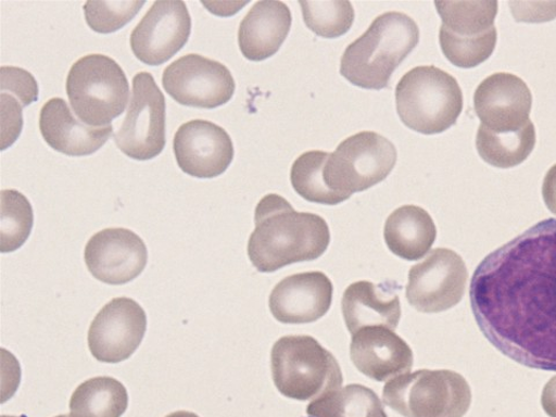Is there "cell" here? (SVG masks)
Returning a JSON list of instances; mask_svg holds the SVG:
<instances>
[{"mask_svg": "<svg viewBox=\"0 0 556 417\" xmlns=\"http://www.w3.org/2000/svg\"><path fill=\"white\" fill-rule=\"evenodd\" d=\"M469 299L482 334L498 352L556 372V219L536 223L485 256Z\"/></svg>", "mask_w": 556, "mask_h": 417, "instance_id": "obj_1", "label": "cell"}, {"mask_svg": "<svg viewBox=\"0 0 556 417\" xmlns=\"http://www.w3.org/2000/svg\"><path fill=\"white\" fill-rule=\"evenodd\" d=\"M330 242L324 218L295 212L280 195L269 194L255 208V229L248 253L260 273H274L292 264L319 258Z\"/></svg>", "mask_w": 556, "mask_h": 417, "instance_id": "obj_2", "label": "cell"}, {"mask_svg": "<svg viewBox=\"0 0 556 417\" xmlns=\"http://www.w3.org/2000/svg\"><path fill=\"white\" fill-rule=\"evenodd\" d=\"M419 41V26L410 16L402 12L381 14L346 47L340 74L364 90L388 89L393 73Z\"/></svg>", "mask_w": 556, "mask_h": 417, "instance_id": "obj_3", "label": "cell"}, {"mask_svg": "<svg viewBox=\"0 0 556 417\" xmlns=\"http://www.w3.org/2000/svg\"><path fill=\"white\" fill-rule=\"evenodd\" d=\"M395 102L403 124L424 135L455 126L464 106L457 79L433 65L414 67L400 79Z\"/></svg>", "mask_w": 556, "mask_h": 417, "instance_id": "obj_4", "label": "cell"}, {"mask_svg": "<svg viewBox=\"0 0 556 417\" xmlns=\"http://www.w3.org/2000/svg\"><path fill=\"white\" fill-rule=\"evenodd\" d=\"M271 375L278 392L299 402L341 389L343 382L334 355L307 336L285 337L274 344Z\"/></svg>", "mask_w": 556, "mask_h": 417, "instance_id": "obj_5", "label": "cell"}, {"mask_svg": "<svg viewBox=\"0 0 556 417\" xmlns=\"http://www.w3.org/2000/svg\"><path fill=\"white\" fill-rule=\"evenodd\" d=\"M66 93L84 125L104 128L125 113L130 89L124 70L114 60L92 54L70 68Z\"/></svg>", "mask_w": 556, "mask_h": 417, "instance_id": "obj_6", "label": "cell"}, {"mask_svg": "<svg viewBox=\"0 0 556 417\" xmlns=\"http://www.w3.org/2000/svg\"><path fill=\"white\" fill-rule=\"evenodd\" d=\"M382 400L404 417H464L472 404L467 380L450 370H419L391 379Z\"/></svg>", "mask_w": 556, "mask_h": 417, "instance_id": "obj_7", "label": "cell"}, {"mask_svg": "<svg viewBox=\"0 0 556 417\" xmlns=\"http://www.w3.org/2000/svg\"><path fill=\"white\" fill-rule=\"evenodd\" d=\"M397 160L394 144L374 131H362L344 139L330 153L324 168V180L334 193L351 199L384 181Z\"/></svg>", "mask_w": 556, "mask_h": 417, "instance_id": "obj_8", "label": "cell"}, {"mask_svg": "<svg viewBox=\"0 0 556 417\" xmlns=\"http://www.w3.org/2000/svg\"><path fill=\"white\" fill-rule=\"evenodd\" d=\"M165 126L164 93L151 74H137L127 116L114 136L117 148L131 160H153L165 149Z\"/></svg>", "mask_w": 556, "mask_h": 417, "instance_id": "obj_9", "label": "cell"}, {"mask_svg": "<svg viewBox=\"0 0 556 417\" xmlns=\"http://www.w3.org/2000/svg\"><path fill=\"white\" fill-rule=\"evenodd\" d=\"M165 91L188 108L214 110L228 103L236 81L224 64L198 54H188L164 70Z\"/></svg>", "mask_w": 556, "mask_h": 417, "instance_id": "obj_10", "label": "cell"}, {"mask_svg": "<svg viewBox=\"0 0 556 417\" xmlns=\"http://www.w3.org/2000/svg\"><path fill=\"white\" fill-rule=\"evenodd\" d=\"M467 280L463 257L455 251L437 249L410 268L406 298L416 311L444 312L462 302Z\"/></svg>", "mask_w": 556, "mask_h": 417, "instance_id": "obj_11", "label": "cell"}, {"mask_svg": "<svg viewBox=\"0 0 556 417\" xmlns=\"http://www.w3.org/2000/svg\"><path fill=\"white\" fill-rule=\"evenodd\" d=\"M147 313L134 300L119 298L104 305L89 329L90 351L102 363L130 358L147 333Z\"/></svg>", "mask_w": 556, "mask_h": 417, "instance_id": "obj_12", "label": "cell"}, {"mask_svg": "<svg viewBox=\"0 0 556 417\" xmlns=\"http://www.w3.org/2000/svg\"><path fill=\"white\" fill-rule=\"evenodd\" d=\"M191 33V17L181 0L154 2L131 33L134 55L144 64L166 63L186 46Z\"/></svg>", "mask_w": 556, "mask_h": 417, "instance_id": "obj_13", "label": "cell"}, {"mask_svg": "<svg viewBox=\"0 0 556 417\" xmlns=\"http://www.w3.org/2000/svg\"><path fill=\"white\" fill-rule=\"evenodd\" d=\"M85 264L102 283L127 285L146 269L148 249L143 239L131 230L104 229L87 242Z\"/></svg>", "mask_w": 556, "mask_h": 417, "instance_id": "obj_14", "label": "cell"}, {"mask_svg": "<svg viewBox=\"0 0 556 417\" xmlns=\"http://www.w3.org/2000/svg\"><path fill=\"white\" fill-rule=\"evenodd\" d=\"M173 149L181 170L198 179L222 176L235 156L230 135L204 119H193L182 125L174 136Z\"/></svg>", "mask_w": 556, "mask_h": 417, "instance_id": "obj_15", "label": "cell"}, {"mask_svg": "<svg viewBox=\"0 0 556 417\" xmlns=\"http://www.w3.org/2000/svg\"><path fill=\"white\" fill-rule=\"evenodd\" d=\"M532 110V93L523 79L498 73L486 77L475 93V111L481 125L495 132L526 127Z\"/></svg>", "mask_w": 556, "mask_h": 417, "instance_id": "obj_16", "label": "cell"}, {"mask_svg": "<svg viewBox=\"0 0 556 417\" xmlns=\"http://www.w3.org/2000/svg\"><path fill=\"white\" fill-rule=\"evenodd\" d=\"M333 283L320 271L294 274L270 293L269 308L277 321L304 325L318 321L332 306Z\"/></svg>", "mask_w": 556, "mask_h": 417, "instance_id": "obj_17", "label": "cell"}, {"mask_svg": "<svg viewBox=\"0 0 556 417\" xmlns=\"http://www.w3.org/2000/svg\"><path fill=\"white\" fill-rule=\"evenodd\" d=\"M355 368L374 380L387 381L408 374L414 356L408 343L387 327H367L353 336Z\"/></svg>", "mask_w": 556, "mask_h": 417, "instance_id": "obj_18", "label": "cell"}, {"mask_svg": "<svg viewBox=\"0 0 556 417\" xmlns=\"http://www.w3.org/2000/svg\"><path fill=\"white\" fill-rule=\"evenodd\" d=\"M342 315L352 336L367 327H387L395 332L402 318L399 287L393 282L353 283L343 293Z\"/></svg>", "mask_w": 556, "mask_h": 417, "instance_id": "obj_19", "label": "cell"}, {"mask_svg": "<svg viewBox=\"0 0 556 417\" xmlns=\"http://www.w3.org/2000/svg\"><path fill=\"white\" fill-rule=\"evenodd\" d=\"M40 130L46 143L70 156L90 155L108 143L113 127L93 128L75 118L62 98H52L40 113Z\"/></svg>", "mask_w": 556, "mask_h": 417, "instance_id": "obj_20", "label": "cell"}, {"mask_svg": "<svg viewBox=\"0 0 556 417\" xmlns=\"http://www.w3.org/2000/svg\"><path fill=\"white\" fill-rule=\"evenodd\" d=\"M291 24V12L285 3L277 0L255 3L239 27L241 54L253 62L274 56L288 38Z\"/></svg>", "mask_w": 556, "mask_h": 417, "instance_id": "obj_21", "label": "cell"}, {"mask_svg": "<svg viewBox=\"0 0 556 417\" xmlns=\"http://www.w3.org/2000/svg\"><path fill=\"white\" fill-rule=\"evenodd\" d=\"M437 237V225L420 206H400L386 223L384 238L389 250L406 261H417L426 256Z\"/></svg>", "mask_w": 556, "mask_h": 417, "instance_id": "obj_22", "label": "cell"}, {"mask_svg": "<svg viewBox=\"0 0 556 417\" xmlns=\"http://www.w3.org/2000/svg\"><path fill=\"white\" fill-rule=\"evenodd\" d=\"M127 389L112 377L86 380L70 400L72 417H121L128 408Z\"/></svg>", "mask_w": 556, "mask_h": 417, "instance_id": "obj_23", "label": "cell"}, {"mask_svg": "<svg viewBox=\"0 0 556 417\" xmlns=\"http://www.w3.org/2000/svg\"><path fill=\"white\" fill-rule=\"evenodd\" d=\"M536 142L532 122L517 130L495 132L480 125L477 134V150L483 162L497 168H513L523 164Z\"/></svg>", "mask_w": 556, "mask_h": 417, "instance_id": "obj_24", "label": "cell"}, {"mask_svg": "<svg viewBox=\"0 0 556 417\" xmlns=\"http://www.w3.org/2000/svg\"><path fill=\"white\" fill-rule=\"evenodd\" d=\"M306 413L312 417H389L379 396L359 384L348 386L313 400Z\"/></svg>", "mask_w": 556, "mask_h": 417, "instance_id": "obj_25", "label": "cell"}, {"mask_svg": "<svg viewBox=\"0 0 556 417\" xmlns=\"http://www.w3.org/2000/svg\"><path fill=\"white\" fill-rule=\"evenodd\" d=\"M434 7L442 17L441 28L457 38H478L495 27L497 2H437Z\"/></svg>", "mask_w": 556, "mask_h": 417, "instance_id": "obj_26", "label": "cell"}, {"mask_svg": "<svg viewBox=\"0 0 556 417\" xmlns=\"http://www.w3.org/2000/svg\"><path fill=\"white\" fill-rule=\"evenodd\" d=\"M329 153L308 151L299 156L291 167L290 179L295 193L313 203L337 205L346 201L330 190L324 180V168Z\"/></svg>", "mask_w": 556, "mask_h": 417, "instance_id": "obj_27", "label": "cell"}, {"mask_svg": "<svg viewBox=\"0 0 556 417\" xmlns=\"http://www.w3.org/2000/svg\"><path fill=\"white\" fill-rule=\"evenodd\" d=\"M2 220H0V251L20 250L30 236L34 213L30 202L21 191L2 190Z\"/></svg>", "mask_w": 556, "mask_h": 417, "instance_id": "obj_28", "label": "cell"}, {"mask_svg": "<svg viewBox=\"0 0 556 417\" xmlns=\"http://www.w3.org/2000/svg\"><path fill=\"white\" fill-rule=\"evenodd\" d=\"M305 25L318 37L337 39L350 31L355 21L351 2H300Z\"/></svg>", "mask_w": 556, "mask_h": 417, "instance_id": "obj_29", "label": "cell"}, {"mask_svg": "<svg viewBox=\"0 0 556 417\" xmlns=\"http://www.w3.org/2000/svg\"><path fill=\"white\" fill-rule=\"evenodd\" d=\"M440 43L444 56L452 64L463 68H472L493 55L497 43V29L494 27L478 38L462 39L441 28Z\"/></svg>", "mask_w": 556, "mask_h": 417, "instance_id": "obj_30", "label": "cell"}, {"mask_svg": "<svg viewBox=\"0 0 556 417\" xmlns=\"http://www.w3.org/2000/svg\"><path fill=\"white\" fill-rule=\"evenodd\" d=\"M146 2H106L89 0L84 5L86 23L97 33L111 34L129 24Z\"/></svg>", "mask_w": 556, "mask_h": 417, "instance_id": "obj_31", "label": "cell"}, {"mask_svg": "<svg viewBox=\"0 0 556 417\" xmlns=\"http://www.w3.org/2000/svg\"><path fill=\"white\" fill-rule=\"evenodd\" d=\"M0 87H2L3 93L12 94L20 100L24 108L39 99L37 80L21 67L2 66L0 68Z\"/></svg>", "mask_w": 556, "mask_h": 417, "instance_id": "obj_32", "label": "cell"}, {"mask_svg": "<svg viewBox=\"0 0 556 417\" xmlns=\"http://www.w3.org/2000/svg\"><path fill=\"white\" fill-rule=\"evenodd\" d=\"M2 102V150L11 147L23 130V103L12 94H0Z\"/></svg>", "mask_w": 556, "mask_h": 417, "instance_id": "obj_33", "label": "cell"}, {"mask_svg": "<svg viewBox=\"0 0 556 417\" xmlns=\"http://www.w3.org/2000/svg\"><path fill=\"white\" fill-rule=\"evenodd\" d=\"M542 406L549 417H556V376H554L544 388Z\"/></svg>", "mask_w": 556, "mask_h": 417, "instance_id": "obj_34", "label": "cell"}, {"mask_svg": "<svg viewBox=\"0 0 556 417\" xmlns=\"http://www.w3.org/2000/svg\"><path fill=\"white\" fill-rule=\"evenodd\" d=\"M165 417H200V416L195 413L180 410V412L170 413Z\"/></svg>", "mask_w": 556, "mask_h": 417, "instance_id": "obj_35", "label": "cell"}, {"mask_svg": "<svg viewBox=\"0 0 556 417\" xmlns=\"http://www.w3.org/2000/svg\"><path fill=\"white\" fill-rule=\"evenodd\" d=\"M56 417H72L70 415H60V416H56Z\"/></svg>", "mask_w": 556, "mask_h": 417, "instance_id": "obj_36", "label": "cell"}, {"mask_svg": "<svg viewBox=\"0 0 556 417\" xmlns=\"http://www.w3.org/2000/svg\"><path fill=\"white\" fill-rule=\"evenodd\" d=\"M2 417H16V416H5V415H3Z\"/></svg>", "mask_w": 556, "mask_h": 417, "instance_id": "obj_37", "label": "cell"}, {"mask_svg": "<svg viewBox=\"0 0 556 417\" xmlns=\"http://www.w3.org/2000/svg\"><path fill=\"white\" fill-rule=\"evenodd\" d=\"M312 417V416H311Z\"/></svg>", "mask_w": 556, "mask_h": 417, "instance_id": "obj_38", "label": "cell"}]
</instances>
